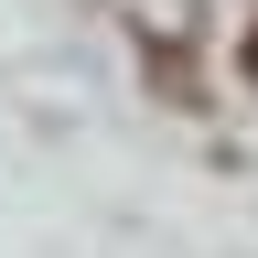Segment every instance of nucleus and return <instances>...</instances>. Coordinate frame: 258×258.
I'll list each match as a JSON object with an SVG mask.
<instances>
[{
    "mask_svg": "<svg viewBox=\"0 0 258 258\" xmlns=\"http://www.w3.org/2000/svg\"><path fill=\"white\" fill-rule=\"evenodd\" d=\"M247 76H258V22H247Z\"/></svg>",
    "mask_w": 258,
    "mask_h": 258,
    "instance_id": "obj_1",
    "label": "nucleus"
}]
</instances>
